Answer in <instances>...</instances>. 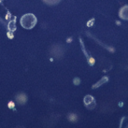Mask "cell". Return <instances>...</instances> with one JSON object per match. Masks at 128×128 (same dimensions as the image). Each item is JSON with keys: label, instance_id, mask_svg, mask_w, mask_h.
Segmentation results:
<instances>
[{"label": "cell", "instance_id": "obj_1", "mask_svg": "<svg viewBox=\"0 0 128 128\" xmlns=\"http://www.w3.org/2000/svg\"><path fill=\"white\" fill-rule=\"evenodd\" d=\"M36 17L32 14L24 15L21 20V22L22 26L25 28H32L34 25L36 24Z\"/></svg>", "mask_w": 128, "mask_h": 128}]
</instances>
